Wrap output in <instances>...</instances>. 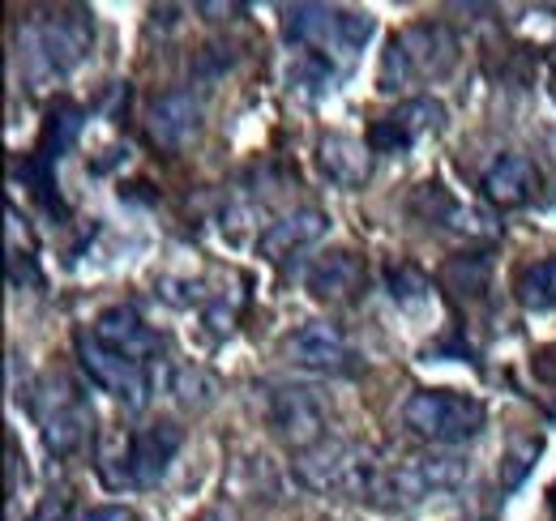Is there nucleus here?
I'll return each mask as SVG.
<instances>
[{"instance_id": "obj_8", "label": "nucleus", "mask_w": 556, "mask_h": 521, "mask_svg": "<svg viewBox=\"0 0 556 521\" xmlns=\"http://www.w3.org/2000/svg\"><path fill=\"white\" fill-rule=\"evenodd\" d=\"M266 423L295 454L326 441V406L304 385H266Z\"/></svg>"}, {"instance_id": "obj_5", "label": "nucleus", "mask_w": 556, "mask_h": 521, "mask_svg": "<svg viewBox=\"0 0 556 521\" xmlns=\"http://www.w3.org/2000/svg\"><path fill=\"white\" fill-rule=\"evenodd\" d=\"M403 423L428 445H467L484 432L488 410L480 397L458 390H419L403 402Z\"/></svg>"}, {"instance_id": "obj_13", "label": "nucleus", "mask_w": 556, "mask_h": 521, "mask_svg": "<svg viewBox=\"0 0 556 521\" xmlns=\"http://www.w3.org/2000/svg\"><path fill=\"white\" fill-rule=\"evenodd\" d=\"M441 129H445V107L437 99H407V103H399V112L381 116L368 129V145H372V154H403L419 137Z\"/></svg>"}, {"instance_id": "obj_21", "label": "nucleus", "mask_w": 556, "mask_h": 521, "mask_svg": "<svg viewBox=\"0 0 556 521\" xmlns=\"http://www.w3.org/2000/svg\"><path fill=\"white\" fill-rule=\"evenodd\" d=\"M441 278H445V287H450L454 295L480 300L488 291V278H492V257H488V253H458V257H450Z\"/></svg>"}, {"instance_id": "obj_25", "label": "nucleus", "mask_w": 556, "mask_h": 521, "mask_svg": "<svg viewBox=\"0 0 556 521\" xmlns=\"http://www.w3.org/2000/svg\"><path fill=\"white\" fill-rule=\"evenodd\" d=\"M30 521H70V496H65V492H52V496H43Z\"/></svg>"}, {"instance_id": "obj_30", "label": "nucleus", "mask_w": 556, "mask_h": 521, "mask_svg": "<svg viewBox=\"0 0 556 521\" xmlns=\"http://www.w3.org/2000/svg\"><path fill=\"white\" fill-rule=\"evenodd\" d=\"M553 94H556V73H553Z\"/></svg>"}, {"instance_id": "obj_29", "label": "nucleus", "mask_w": 556, "mask_h": 521, "mask_svg": "<svg viewBox=\"0 0 556 521\" xmlns=\"http://www.w3.org/2000/svg\"><path fill=\"white\" fill-rule=\"evenodd\" d=\"M548 150L556 154V132H548Z\"/></svg>"}, {"instance_id": "obj_2", "label": "nucleus", "mask_w": 556, "mask_h": 521, "mask_svg": "<svg viewBox=\"0 0 556 521\" xmlns=\"http://www.w3.org/2000/svg\"><path fill=\"white\" fill-rule=\"evenodd\" d=\"M291 474L300 479V487H308L317 496L377 500L386 461H377V449H368L359 441H334V436H326L321 445L295 454Z\"/></svg>"}, {"instance_id": "obj_6", "label": "nucleus", "mask_w": 556, "mask_h": 521, "mask_svg": "<svg viewBox=\"0 0 556 521\" xmlns=\"http://www.w3.org/2000/svg\"><path fill=\"white\" fill-rule=\"evenodd\" d=\"M467 479H471V461H467V457H458V454L407 457V461H399V466H386V474H381V487H377V500H372V505H386V509L419 505V500H428V496L458 492Z\"/></svg>"}, {"instance_id": "obj_9", "label": "nucleus", "mask_w": 556, "mask_h": 521, "mask_svg": "<svg viewBox=\"0 0 556 521\" xmlns=\"http://www.w3.org/2000/svg\"><path fill=\"white\" fill-rule=\"evenodd\" d=\"M77 359L86 368V377L99 385L103 393H112L116 402H125L129 410H141L150 402V377H146V364L103 346L94 333H81L77 338Z\"/></svg>"}, {"instance_id": "obj_24", "label": "nucleus", "mask_w": 556, "mask_h": 521, "mask_svg": "<svg viewBox=\"0 0 556 521\" xmlns=\"http://www.w3.org/2000/svg\"><path fill=\"white\" fill-rule=\"evenodd\" d=\"M428 291H432V287H428V274H419L416 265H407V260L390 265V295H394L399 304H419Z\"/></svg>"}, {"instance_id": "obj_14", "label": "nucleus", "mask_w": 556, "mask_h": 521, "mask_svg": "<svg viewBox=\"0 0 556 521\" xmlns=\"http://www.w3.org/2000/svg\"><path fill=\"white\" fill-rule=\"evenodd\" d=\"M368 269L351 249H330L326 257H317L304 274V287L313 291V300L321 304H355V295L364 291Z\"/></svg>"}, {"instance_id": "obj_19", "label": "nucleus", "mask_w": 556, "mask_h": 521, "mask_svg": "<svg viewBox=\"0 0 556 521\" xmlns=\"http://www.w3.org/2000/svg\"><path fill=\"white\" fill-rule=\"evenodd\" d=\"M412 209H416L428 227H437V231H476V223H480L467 205H458L450 196V189L437 185V180L419 185L416 193H412Z\"/></svg>"}, {"instance_id": "obj_4", "label": "nucleus", "mask_w": 556, "mask_h": 521, "mask_svg": "<svg viewBox=\"0 0 556 521\" xmlns=\"http://www.w3.org/2000/svg\"><path fill=\"white\" fill-rule=\"evenodd\" d=\"M377 22L359 9H330V4H291L282 13V35L313 56H355L372 39Z\"/></svg>"}, {"instance_id": "obj_15", "label": "nucleus", "mask_w": 556, "mask_h": 521, "mask_svg": "<svg viewBox=\"0 0 556 521\" xmlns=\"http://www.w3.org/2000/svg\"><path fill=\"white\" fill-rule=\"evenodd\" d=\"M484 201H492L496 209H522L540 196V167L527 154H501L480 180Z\"/></svg>"}, {"instance_id": "obj_12", "label": "nucleus", "mask_w": 556, "mask_h": 521, "mask_svg": "<svg viewBox=\"0 0 556 521\" xmlns=\"http://www.w3.org/2000/svg\"><path fill=\"white\" fill-rule=\"evenodd\" d=\"M202 120H206V112H202V99L193 94V90H185V86H176V90H163L154 103H150V120H146V129H150V141L159 145V150H185V145H193L198 137H202Z\"/></svg>"}, {"instance_id": "obj_1", "label": "nucleus", "mask_w": 556, "mask_h": 521, "mask_svg": "<svg viewBox=\"0 0 556 521\" xmlns=\"http://www.w3.org/2000/svg\"><path fill=\"white\" fill-rule=\"evenodd\" d=\"M90 39H94V22L86 9H56L26 17L17 26V61L30 90H48L56 77H65L90 52Z\"/></svg>"}, {"instance_id": "obj_22", "label": "nucleus", "mask_w": 556, "mask_h": 521, "mask_svg": "<svg viewBox=\"0 0 556 521\" xmlns=\"http://www.w3.org/2000/svg\"><path fill=\"white\" fill-rule=\"evenodd\" d=\"M172 393H176V402L180 406H193V410H206L214 406V397H218V381L210 377L206 368H176V377H172Z\"/></svg>"}, {"instance_id": "obj_7", "label": "nucleus", "mask_w": 556, "mask_h": 521, "mask_svg": "<svg viewBox=\"0 0 556 521\" xmlns=\"http://www.w3.org/2000/svg\"><path fill=\"white\" fill-rule=\"evenodd\" d=\"M30 410H35V423L43 432V445L56 457H70L86 445L90 436V406H86V393L73 385L70 377H48L35 397H30Z\"/></svg>"}, {"instance_id": "obj_20", "label": "nucleus", "mask_w": 556, "mask_h": 521, "mask_svg": "<svg viewBox=\"0 0 556 521\" xmlns=\"http://www.w3.org/2000/svg\"><path fill=\"white\" fill-rule=\"evenodd\" d=\"M514 300L527 313H548V308H556V253L553 257L527 260L514 274Z\"/></svg>"}, {"instance_id": "obj_10", "label": "nucleus", "mask_w": 556, "mask_h": 521, "mask_svg": "<svg viewBox=\"0 0 556 521\" xmlns=\"http://www.w3.org/2000/svg\"><path fill=\"white\" fill-rule=\"evenodd\" d=\"M287 359L317 377H351L359 368L355 346L334 321H308L287 338Z\"/></svg>"}, {"instance_id": "obj_17", "label": "nucleus", "mask_w": 556, "mask_h": 521, "mask_svg": "<svg viewBox=\"0 0 556 521\" xmlns=\"http://www.w3.org/2000/svg\"><path fill=\"white\" fill-rule=\"evenodd\" d=\"M317 167L339 189H364L372 180V145L348 132H330L317 145Z\"/></svg>"}, {"instance_id": "obj_26", "label": "nucleus", "mask_w": 556, "mask_h": 521, "mask_svg": "<svg viewBox=\"0 0 556 521\" xmlns=\"http://www.w3.org/2000/svg\"><path fill=\"white\" fill-rule=\"evenodd\" d=\"M81 521H138V513L125 509V505H99V509L81 513Z\"/></svg>"}, {"instance_id": "obj_11", "label": "nucleus", "mask_w": 556, "mask_h": 521, "mask_svg": "<svg viewBox=\"0 0 556 521\" xmlns=\"http://www.w3.org/2000/svg\"><path fill=\"white\" fill-rule=\"evenodd\" d=\"M185 445V428L172 419H159L150 428L129 432V449H125V483L129 487H154L163 483L172 457Z\"/></svg>"}, {"instance_id": "obj_3", "label": "nucleus", "mask_w": 556, "mask_h": 521, "mask_svg": "<svg viewBox=\"0 0 556 521\" xmlns=\"http://www.w3.org/2000/svg\"><path fill=\"white\" fill-rule=\"evenodd\" d=\"M463 61V43L445 22H416L386 43L377 68V90L394 94L412 81H445Z\"/></svg>"}, {"instance_id": "obj_16", "label": "nucleus", "mask_w": 556, "mask_h": 521, "mask_svg": "<svg viewBox=\"0 0 556 521\" xmlns=\"http://www.w3.org/2000/svg\"><path fill=\"white\" fill-rule=\"evenodd\" d=\"M326 227H330V218H326L321 209H313V205H308V209H291V214H282L278 223H270V227L262 231L257 249H262V257L270 260V265H282L287 257L313 249V244L326 236Z\"/></svg>"}, {"instance_id": "obj_28", "label": "nucleus", "mask_w": 556, "mask_h": 521, "mask_svg": "<svg viewBox=\"0 0 556 521\" xmlns=\"http://www.w3.org/2000/svg\"><path fill=\"white\" fill-rule=\"evenodd\" d=\"M198 9H202V13H218V17H223V13H240V4H198Z\"/></svg>"}, {"instance_id": "obj_27", "label": "nucleus", "mask_w": 556, "mask_h": 521, "mask_svg": "<svg viewBox=\"0 0 556 521\" xmlns=\"http://www.w3.org/2000/svg\"><path fill=\"white\" fill-rule=\"evenodd\" d=\"M17 479H26V466L17 454V441H9V496H17Z\"/></svg>"}, {"instance_id": "obj_23", "label": "nucleus", "mask_w": 556, "mask_h": 521, "mask_svg": "<svg viewBox=\"0 0 556 521\" xmlns=\"http://www.w3.org/2000/svg\"><path fill=\"white\" fill-rule=\"evenodd\" d=\"M544 454V441L540 436H527V441H518L505 461H501V474H496V483H501V492H514V487H522L527 483V474L535 470V461Z\"/></svg>"}, {"instance_id": "obj_18", "label": "nucleus", "mask_w": 556, "mask_h": 521, "mask_svg": "<svg viewBox=\"0 0 556 521\" xmlns=\"http://www.w3.org/2000/svg\"><path fill=\"white\" fill-rule=\"evenodd\" d=\"M90 333H94L103 346H112V351H121V355H129V359H138V364H146L150 355L163 351V338L146 326L134 308H125V304L99 313V321H94Z\"/></svg>"}]
</instances>
